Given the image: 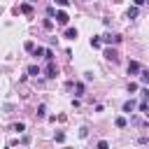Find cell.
I'll list each match as a JSON object with an SVG mask.
<instances>
[{"mask_svg": "<svg viewBox=\"0 0 149 149\" xmlns=\"http://www.w3.org/2000/svg\"><path fill=\"white\" fill-rule=\"evenodd\" d=\"M12 130H16V133H23V130H26V126H23V123H12Z\"/></svg>", "mask_w": 149, "mask_h": 149, "instance_id": "9", "label": "cell"}, {"mask_svg": "<svg viewBox=\"0 0 149 149\" xmlns=\"http://www.w3.org/2000/svg\"><path fill=\"white\" fill-rule=\"evenodd\" d=\"M114 123H116V128H123V126H126V119H123V116H116Z\"/></svg>", "mask_w": 149, "mask_h": 149, "instance_id": "12", "label": "cell"}, {"mask_svg": "<svg viewBox=\"0 0 149 149\" xmlns=\"http://www.w3.org/2000/svg\"><path fill=\"white\" fill-rule=\"evenodd\" d=\"M100 44H102V42H100V37H91V47H95V49H98Z\"/></svg>", "mask_w": 149, "mask_h": 149, "instance_id": "13", "label": "cell"}, {"mask_svg": "<svg viewBox=\"0 0 149 149\" xmlns=\"http://www.w3.org/2000/svg\"><path fill=\"white\" fill-rule=\"evenodd\" d=\"M105 42H109V44H119V42H121V35H107Z\"/></svg>", "mask_w": 149, "mask_h": 149, "instance_id": "5", "label": "cell"}, {"mask_svg": "<svg viewBox=\"0 0 149 149\" xmlns=\"http://www.w3.org/2000/svg\"><path fill=\"white\" fill-rule=\"evenodd\" d=\"M105 58L112 61V63H116V61H119V54H116L114 49H105Z\"/></svg>", "mask_w": 149, "mask_h": 149, "instance_id": "2", "label": "cell"}, {"mask_svg": "<svg viewBox=\"0 0 149 149\" xmlns=\"http://www.w3.org/2000/svg\"><path fill=\"white\" fill-rule=\"evenodd\" d=\"M137 72H140V63L137 61H130L128 63V74H137Z\"/></svg>", "mask_w": 149, "mask_h": 149, "instance_id": "3", "label": "cell"}, {"mask_svg": "<svg viewBox=\"0 0 149 149\" xmlns=\"http://www.w3.org/2000/svg\"><path fill=\"white\" fill-rule=\"evenodd\" d=\"M21 12H23V14H30L33 7H30V5H21Z\"/></svg>", "mask_w": 149, "mask_h": 149, "instance_id": "14", "label": "cell"}, {"mask_svg": "<svg viewBox=\"0 0 149 149\" xmlns=\"http://www.w3.org/2000/svg\"><path fill=\"white\" fill-rule=\"evenodd\" d=\"M142 2H144V0H135V5H137V7H140V5H142Z\"/></svg>", "mask_w": 149, "mask_h": 149, "instance_id": "23", "label": "cell"}, {"mask_svg": "<svg viewBox=\"0 0 149 149\" xmlns=\"http://www.w3.org/2000/svg\"><path fill=\"white\" fill-rule=\"evenodd\" d=\"M44 56H47V61H54V51H51V49H47V51H44Z\"/></svg>", "mask_w": 149, "mask_h": 149, "instance_id": "17", "label": "cell"}, {"mask_svg": "<svg viewBox=\"0 0 149 149\" xmlns=\"http://www.w3.org/2000/svg\"><path fill=\"white\" fill-rule=\"evenodd\" d=\"M63 140H65V133L58 130V133H56V142H63Z\"/></svg>", "mask_w": 149, "mask_h": 149, "instance_id": "19", "label": "cell"}, {"mask_svg": "<svg viewBox=\"0 0 149 149\" xmlns=\"http://www.w3.org/2000/svg\"><path fill=\"white\" fill-rule=\"evenodd\" d=\"M44 28H47V30H51V28H54V21H51V19H47V21H44Z\"/></svg>", "mask_w": 149, "mask_h": 149, "instance_id": "16", "label": "cell"}, {"mask_svg": "<svg viewBox=\"0 0 149 149\" xmlns=\"http://www.w3.org/2000/svg\"><path fill=\"white\" fill-rule=\"evenodd\" d=\"M23 47H26V51H33V49H35V44H33V42H26Z\"/></svg>", "mask_w": 149, "mask_h": 149, "instance_id": "20", "label": "cell"}, {"mask_svg": "<svg viewBox=\"0 0 149 149\" xmlns=\"http://www.w3.org/2000/svg\"><path fill=\"white\" fill-rule=\"evenodd\" d=\"M28 74H35V77H37V74H40V68H37V65H30V68H28Z\"/></svg>", "mask_w": 149, "mask_h": 149, "instance_id": "11", "label": "cell"}, {"mask_svg": "<svg viewBox=\"0 0 149 149\" xmlns=\"http://www.w3.org/2000/svg\"><path fill=\"white\" fill-rule=\"evenodd\" d=\"M70 21V16L65 14V12H56V23H61V26H65Z\"/></svg>", "mask_w": 149, "mask_h": 149, "instance_id": "1", "label": "cell"}, {"mask_svg": "<svg viewBox=\"0 0 149 149\" xmlns=\"http://www.w3.org/2000/svg\"><path fill=\"white\" fill-rule=\"evenodd\" d=\"M33 54H35V56H42V54H44V49H40V47H35V49H33Z\"/></svg>", "mask_w": 149, "mask_h": 149, "instance_id": "21", "label": "cell"}, {"mask_svg": "<svg viewBox=\"0 0 149 149\" xmlns=\"http://www.w3.org/2000/svg\"><path fill=\"white\" fill-rule=\"evenodd\" d=\"M65 37H68V40H77V30H74V28H68V30H65Z\"/></svg>", "mask_w": 149, "mask_h": 149, "instance_id": "6", "label": "cell"}, {"mask_svg": "<svg viewBox=\"0 0 149 149\" xmlns=\"http://www.w3.org/2000/svg\"><path fill=\"white\" fill-rule=\"evenodd\" d=\"M44 112H47V107H44V105H40V107H37V116H44Z\"/></svg>", "mask_w": 149, "mask_h": 149, "instance_id": "18", "label": "cell"}, {"mask_svg": "<svg viewBox=\"0 0 149 149\" xmlns=\"http://www.w3.org/2000/svg\"><path fill=\"white\" fill-rule=\"evenodd\" d=\"M135 91H137V84L130 81V84H128V93H135Z\"/></svg>", "mask_w": 149, "mask_h": 149, "instance_id": "15", "label": "cell"}, {"mask_svg": "<svg viewBox=\"0 0 149 149\" xmlns=\"http://www.w3.org/2000/svg\"><path fill=\"white\" fill-rule=\"evenodd\" d=\"M140 81L142 84H149V72L147 70H140Z\"/></svg>", "mask_w": 149, "mask_h": 149, "instance_id": "7", "label": "cell"}, {"mask_svg": "<svg viewBox=\"0 0 149 149\" xmlns=\"http://www.w3.org/2000/svg\"><path fill=\"white\" fill-rule=\"evenodd\" d=\"M144 116H147V119H149V107H147V109H144Z\"/></svg>", "mask_w": 149, "mask_h": 149, "instance_id": "24", "label": "cell"}, {"mask_svg": "<svg viewBox=\"0 0 149 149\" xmlns=\"http://www.w3.org/2000/svg\"><path fill=\"white\" fill-rule=\"evenodd\" d=\"M58 74V68L54 65V61H49V65H47V77H56Z\"/></svg>", "mask_w": 149, "mask_h": 149, "instance_id": "4", "label": "cell"}, {"mask_svg": "<svg viewBox=\"0 0 149 149\" xmlns=\"http://www.w3.org/2000/svg\"><path fill=\"white\" fill-rule=\"evenodd\" d=\"M68 2H70V0H56V5H61V7H65Z\"/></svg>", "mask_w": 149, "mask_h": 149, "instance_id": "22", "label": "cell"}, {"mask_svg": "<svg viewBox=\"0 0 149 149\" xmlns=\"http://www.w3.org/2000/svg\"><path fill=\"white\" fill-rule=\"evenodd\" d=\"M133 109H135V102H133V100L123 102V112H133Z\"/></svg>", "mask_w": 149, "mask_h": 149, "instance_id": "8", "label": "cell"}, {"mask_svg": "<svg viewBox=\"0 0 149 149\" xmlns=\"http://www.w3.org/2000/svg\"><path fill=\"white\" fill-rule=\"evenodd\" d=\"M135 16H137V5H135V7H130V9H128V19H135Z\"/></svg>", "mask_w": 149, "mask_h": 149, "instance_id": "10", "label": "cell"}]
</instances>
